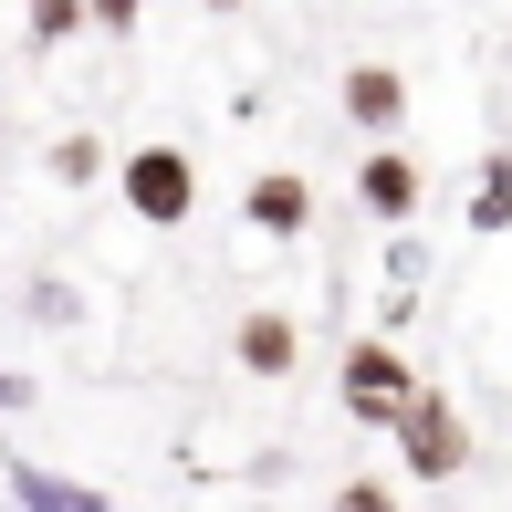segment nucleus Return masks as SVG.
I'll use <instances>...</instances> for the list:
<instances>
[{
    "label": "nucleus",
    "mask_w": 512,
    "mask_h": 512,
    "mask_svg": "<svg viewBox=\"0 0 512 512\" xmlns=\"http://www.w3.org/2000/svg\"><path fill=\"white\" fill-rule=\"evenodd\" d=\"M115 189H126V209L147 230H178L199 209V157L189 147H136V157H115Z\"/></svg>",
    "instance_id": "obj_1"
},
{
    "label": "nucleus",
    "mask_w": 512,
    "mask_h": 512,
    "mask_svg": "<svg viewBox=\"0 0 512 512\" xmlns=\"http://www.w3.org/2000/svg\"><path fill=\"white\" fill-rule=\"evenodd\" d=\"M418 408V377H408V356L387 335H366L356 356H345V418H356V429H387L398 439V418Z\"/></svg>",
    "instance_id": "obj_2"
},
{
    "label": "nucleus",
    "mask_w": 512,
    "mask_h": 512,
    "mask_svg": "<svg viewBox=\"0 0 512 512\" xmlns=\"http://www.w3.org/2000/svg\"><path fill=\"white\" fill-rule=\"evenodd\" d=\"M398 460H408V481H460L471 471V429H460V408L439 387H418V408L398 418Z\"/></svg>",
    "instance_id": "obj_3"
},
{
    "label": "nucleus",
    "mask_w": 512,
    "mask_h": 512,
    "mask_svg": "<svg viewBox=\"0 0 512 512\" xmlns=\"http://www.w3.org/2000/svg\"><path fill=\"white\" fill-rule=\"evenodd\" d=\"M356 199H366V220L408 230V220H418V157H408V147H366V168H356Z\"/></svg>",
    "instance_id": "obj_4"
},
{
    "label": "nucleus",
    "mask_w": 512,
    "mask_h": 512,
    "mask_svg": "<svg viewBox=\"0 0 512 512\" xmlns=\"http://www.w3.org/2000/svg\"><path fill=\"white\" fill-rule=\"evenodd\" d=\"M241 220L262 230V241H304V220H314V189L293 168H262L251 178V199H241Z\"/></svg>",
    "instance_id": "obj_5"
},
{
    "label": "nucleus",
    "mask_w": 512,
    "mask_h": 512,
    "mask_svg": "<svg viewBox=\"0 0 512 512\" xmlns=\"http://www.w3.org/2000/svg\"><path fill=\"white\" fill-rule=\"evenodd\" d=\"M345 115H356L366 136H398L408 126V74L398 63H356V74H345Z\"/></svg>",
    "instance_id": "obj_6"
},
{
    "label": "nucleus",
    "mask_w": 512,
    "mask_h": 512,
    "mask_svg": "<svg viewBox=\"0 0 512 512\" xmlns=\"http://www.w3.org/2000/svg\"><path fill=\"white\" fill-rule=\"evenodd\" d=\"M0 471H11V502H21V512H105V492H95V481L32 471V460H0Z\"/></svg>",
    "instance_id": "obj_7"
},
{
    "label": "nucleus",
    "mask_w": 512,
    "mask_h": 512,
    "mask_svg": "<svg viewBox=\"0 0 512 512\" xmlns=\"http://www.w3.org/2000/svg\"><path fill=\"white\" fill-rule=\"evenodd\" d=\"M460 220H471L481 241H502V230H512V147L481 157V178H471V199H460Z\"/></svg>",
    "instance_id": "obj_8"
},
{
    "label": "nucleus",
    "mask_w": 512,
    "mask_h": 512,
    "mask_svg": "<svg viewBox=\"0 0 512 512\" xmlns=\"http://www.w3.org/2000/svg\"><path fill=\"white\" fill-rule=\"evenodd\" d=\"M241 366L251 377H293V314H241Z\"/></svg>",
    "instance_id": "obj_9"
},
{
    "label": "nucleus",
    "mask_w": 512,
    "mask_h": 512,
    "mask_svg": "<svg viewBox=\"0 0 512 512\" xmlns=\"http://www.w3.org/2000/svg\"><path fill=\"white\" fill-rule=\"evenodd\" d=\"M21 32H32V53H63L74 32H95V0H32V21H21Z\"/></svg>",
    "instance_id": "obj_10"
},
{
    "label": "nucleus",
    "mask_w": 512,
    "mask_h": 512,
    "mask_svg": "<svg viewBox=\"0 0 512 512\" xmlns=\"http://www.w3.org/2000/svg\"><path fill=\"white\" fill-rule=\"evenodd\" d=\"M42 168H53V189H95V178H105V147H95V136H53Z\"/></svg>",
    "instance_id": "obj_11"
},
{
    "label": "nucleus",
    "mask_w": 512,
    "mask_h": 512,
    "mask_svg": "<svg viewBox=\"0 0 512 512\" xmlns=\"http://www.w3.org/2000/svg\"><path fill=\"white\" fill-rule=\"evenodd\" d=\"M387 283H398V293L429 283V251H418V230H398V241H387Z\"/></svg>",
    "instance_id": "obj_12"
},
{
    "label": "nucleus",
    "mask_w": 512,
    "mask_h": 512,
    "mask_svg": "<svg viewBox=\"0 0 512 512\" xmlns=\"http://www.w3.org/2000/svg\"><path fill=\"white\" fill-rule=\"evenodd\" d=\"M324 512H398V492H387V481H345Z\"/></svg>",
    "instance_id": "obj_13"
},
{
    "label": "nucleus",
    "mask_w": 512,
    "mask_h": 512,
    "mask_svg": "<svg viewBox=\"0 0 512 512\" xmlns=\"http://www.w3.org/2000/svg\"><path fill=\"white\" fill-rule=\"evenodd\" d=\"M136 11L147 0H95V32H136Z\"/></svg>",
    "instance_id": "obj_14"
},
{
    "label": "nucleus",
    "mask_w": 512,
    "mask_h": 512,
    "mask_svg": "<svg viewBox=\"0 0 512 512\" xmlns=\"http://www.w3.org/2000/svg\"><path fill=\"white\" fill-rule=\"evenodd\" d=\"M0 408H32V377H21V366H0Z\"/></svg>",
    "instance_id": "obj_15"
},
{
    "label": "nucleus",
    "mask_w": 512,
    "mask_h": 512,
    "mask_svg": "<svg viewBox=\"0 0 512 512\" xmlns=\"http://www.w3.org/2000/svg\"><path fill=\"white\" fill-rule=\"evenodd\" d=\"M199 11H241V0H199Z\"/></svg>",
    "instance_id": "obj_16"
}]
</instances>
